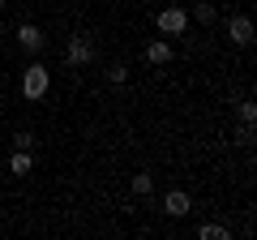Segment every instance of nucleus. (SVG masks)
Masks as SVG:
<instances>
[{
	"label": "nucleus",
	"mask_w": 257,
	"mask_h": 240,
	"mask_svg": "<svg viewBox=\"0 0 257 240\" xmlns=\"http://www.w3.org/2000/svg\"><path fill=\"white\" fill-rule=\"evenodd\" d=\"M47 90H52V69H47L43 60H30L26 73H22V99L39 103V99H47Z\"/></svg>",
	"instance_id": "obj_1"
},
{
	"label": "nucleus",
	"mask_w": 257,
	"mask_h": 240,
	"mask_svg": "<svg viewBox=\"0 0 257 240\" xmlns=\"http://www.w3.org/2000/svg\"><path fill=\"white\" fill-rule=\"evenodd\" d=\"M64 65H69V69H86V65H94V35L73 30V35L64 39Z\"/></svg>",
	"instance_id": "obj_2"
},
{
	"label": "nucleus",
	"mask_w": 257,
	"mask_h": 240,
	"mask_svg": "<svg viewBox=\"0 0 257 240\" xmlns=\"http://www.w3.org/2000/svg\"><path fill=\"white\" fill-rule=\"evenodd\" d=\"M155 26H159V35H184V30H189V9L163 5V9L155 13Z\"/></svg>",
	"instance_id": "obj_3"
},
{
	"label": "nucleus",
	"mask_w": 257,
	"mask_h": 240,
	"mask_svg": "<svg viewBox=\"0 0 257 240\" xmlns=\"http://www.w3.org/2000/svg\"><path fill=\"white\" fill-rule=\"evenodd\" d=\"M13 35H18V47H22L26 56H39V52L47 47V35H43V30L35 26V22H22V26L13 30Z\"/></svg>",
	"instance_id": "obj_4"
},
{
	"label": "nucleus",
	"mask_w": 257,
	"mask_h": 240,
	"mask_svg": "<svg viewBox=\"0 0 257 240\" xmlns=\"http://www.w3.org/2000/svg\"><path fill=\"white\" fill-rule=\"evenodd\" d=\"M227 39H231L236 47H248V43H253V18H248V13L227 18Z\"/></svg>",
	"instance_id": "obj_5"
},
{
	"label": "nucleus",
	"mask_w": 257,
	"mask_h": 240,
	"mask_svg": "<svg viewBox=\"0 0 257 240\" xmlns=\"http://www.w3.org/2000/svg\"><path fill=\"white\" fill-rule=\"evenodd\" d=\"M189 210H193V197L184 193V189H167V193H163V214H172V219H184Z\"/></svg>",
	"instance_id": "obj_6"
},
{
	"label": "nucleus",
	"mask_w": 257,
	"mask_h": 240,
	"mask_svg": "<svg viewBox=\"0 0 257 240\" xmlns=\"http://www.w3.org/2000/svg\"><path fill=\"white\" fill-rule=\"evenodd\" d=\"M172 43L167 39H150L146 43V65H155V69H163V65H172Z\"/></svg>",
	"instance_id": "obj_7"
},
{
	"label": "nucleus",
	"mask_w": 257,
	"mask_h": 240,
	"mask_svg": "<svg viewBox=\"0 0 257 240\" xmlns=\"http://www.w3.org/2000/svg\"><path fill=\"white\" fill-rule=\"evenodd\" d=\"M189 22H197V26H214V22H219V5H214V0H197V5L189 9Z\"/></svg>",
	"instance_id": "obj_8"
},
{
	"label": "nucleus",
	"mask_w": 257,
	"mask_h": 240,
	"mask_svg": "<svg viewBox=\"0 0 257 240\" xmlns=\"http://www.w3.org/2000/svg\"><path fill=\"white\" fill-rule=\"evenodd\" d=\"M128 193L142 197V202H146V197H155V176H150V172H133V180H128Z\"/></svg>",
	"instance_id": "obj_9"
},
{
	"label": "nucleus",
	"mask_w": 257,
	"mask_h": 240,
	"mask_svg": "<svg viewBox=\"0 0 257 240\" xmlns=\"http://www.w3.org/2000/svg\"><path fill=\"white\" fill-rule=\"evenodd\" d=\"M9 172H13V176H30V172H35L30 150H13V155H9Z\"/></svg>",
	"instance_id": "obj_10"
},
{
	"label": "nucleus",
	"mask_w": 257,
	"mask_h": 240,
	"mask_svg": "<svg viewBox=\"0 0 257 240\" xmlns=\"http://www.w3.org/2000/svg\"><path fill=\"white\" fill-rule=\"evenodd\" d=\"M197 240H231V227L227 223H202L197 227Z\"/></svg>",
	"instance_id": "obj_11"
},
{
	"label": "nucleus",
	"mask_w": 257,
	"mask_h": 240,
	"mask_svg": "<svg viewBox=\"0 0 257 240\" xmlns=\"http://www.w3.org/2000/svg\"><path fill=\"white\" fill-rule=\"evenodd\" d=\"M107 82L111 86H128V60H111L107 65Z\"/></svg>",
	"instance_id": "obj_12"
},
{
	"label": "nucleus",
	"mask_w": 257,
	"mask_h": 240,
	"mask_svg": "<svg viewBox=\"0 0 257 240\" xmlns=\"http://www.w3.org/2000/svg\"><path fill=\"white\" fill-rule=\"evenodd\" d=\"M236 116H240V125H253V120H257V103L253 99H240L236 103Z\"/></svg>",
	"instance_id": "obj_13"
},
{
	"label": "nucleus",
	"mask_w": 257,
	"mask_h": 240,
	"mask_svg": "<svg viewBox=\"0 0 257 240\" xmlns=\"http://www.w3.org/2000/svg\"><path fill=\"white\" fill-rule=\"evenodd\" d=\"M5 5H9V0H0V13H5Z\"/></svg>",
	"instance_id": "obj_14"
},
{
	"label": "nucleus",
	"mask_w": 257,
	"mask_h": 240,
	"mask_svg": "<svg viewBox=\"0 0 257 240\" xmlns=\"http://www.w3.org/2000/svg\"><path fill=\"white\" fill-rule=\"evenodd\" d=\"M214 5H219V0H214Z\"/></svg>",
	"instance_id": "obj_15"
}]
</instances>
